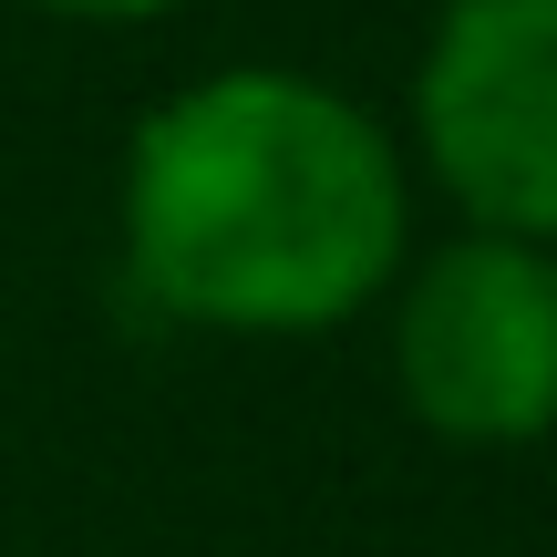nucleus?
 I'll return each mask as SVG.
<instances>
[{
  "label": "nucleus",
  "mask_w": 557,
  "mask_h": 557,
  "mask_svg": "<svg viewBox=\"0 0 557 557\" xmlns=\"http://www.w3.org/2000/svg\"><path fill=\"white\" fill-rule=\"evenodd\" d=\"M413 165L465 227L557 248V0H444L413 62Z\"/></svg>",
  "instance_id": "obj_3"
},
{
  "label": "nucleus",
  "mask_w": 557,
  "mask_h": 557,
  "mask_svg": "<svg viewBox=\"0 0 557 557\" xmlns=\"http://www.w3.org/2000/svg\"><path fill=\"white\" fill-rule=\"evenodd\" d=\"M32 11H52V21H165L186 0H32Z\"/></svg>",
  "instance_id": "obj_4"
},
{
  "label": "nucleus",
  "mask_w": 557,
  "mask_h": 557,
  "mask_svg": "<svg viewBox=\"0 0 557 557\" xmlns=\"http://www.w3.org/2000/svg\"><path fill=\"white\" fill-rule=\"evenodd\" d=\"M393 393L455 455H527L557 434V248L465 238L403 259L393 289Z\"/></svg>",
  "instance_id": "obj_2"
},
{
  "label": "nucleus",
  "mask_w": 557,
  "mask_h": 557,
  "mask_svg": "<svg viewBox=\"0 0 557 557\" xmlns=\"http://www.w3.org/2000/svg\"><path fill=\"white\" fill-rule=\"evenodd\" d=\"M114 238L145 310L227 341H310L403 278L413 156L341 83L227 62L124 135Z\"/></svg>",
  "instance_id": "obj_1"
}]
</instances>
